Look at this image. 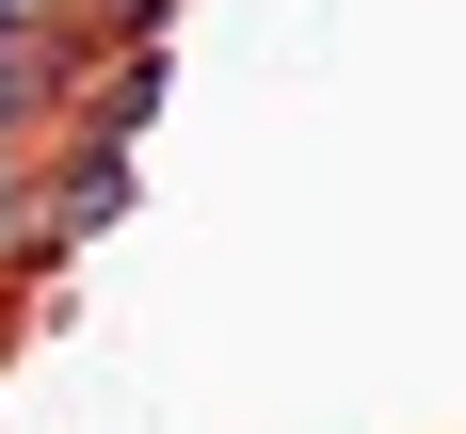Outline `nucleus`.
I'll return each mask as SVG.
<instances>
[{
    "label": "nucleus",
    "instance_id": "obj_3",
    "mask_svg": "<svg viewBox=\"0 0 466 434\" xmlns=\"http://www.w3.org/2000/svg\"><path fill=\"white\" fill-rule=\"evenodd\" d=\"M33 16H48V0H0V33H33Z\"/></svg>",
    "mask_w": 466,
    "mask_h": 434
},
{
    "label": "nucleus",
    "instance_id": "obj_1",
    "mask_svg": "<svg viewBox=\"0 0 466 434\" xmlns=\"http://www.w3.org/2000/svg\"><path fill=\"white\" fill-rule=\"evenodd\" d=\"M113 209H129V145H96L81 177H65V209H48V226H65V241H96Z\"/></svg>",
    "mask_w": 466,
    "mask_h": 434
},
{
    "label": "nucleus",
    "instance_id": "obj_2",
    "mask_svg": "<svg viewBox=\"0 0 466 434\" xmlns=\"http://www.w3.org/2000/svg\"><path fill=\"white\" fill-rule=\"evenodd\" d=\"M33 96H48V65H33L16 33H0V145H16V113H33Z\"/></svg>",
    "mask_w": 466,
    "mask_h": 434
}]
</instances>
